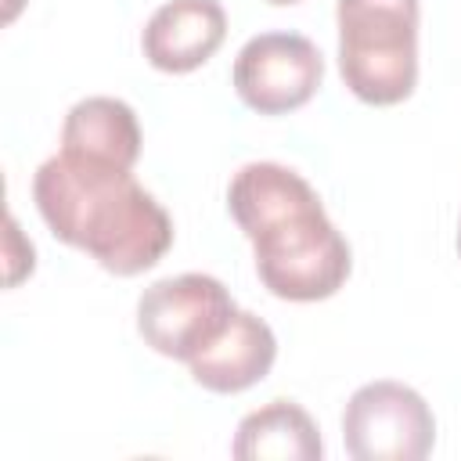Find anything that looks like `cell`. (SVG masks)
Instances as JSON below:
<instances>
[{"label": "cell", "instance_id": "6da1fadb", "mask_svg": "<svg viewBox=\"0 0 461 461\" xmlns=\"http://www.w3.org/2000/svg\"><path fill=\"white\" fill-rule=\"evenodd\" d=\"M32 202L58 241L119 277L151 270L173 245L169 212L119 162L58 151L36 169Z\"/></svg>", "mask_w": 461, "mask_h": 461}, {"label": "cell", "instance_id": "7a4b0ae2", "mask_svg": "<svg viewBox=\"0 0 461 461\" xmlns=\"http://www.w3.org/2000/svg\"><path fill=\"white\" fill-rule=\"evenodd\" d=\"M227 209L252 241L263 288L288 303L335 295L353 267L349 245L321 194L281 162H249L230 176Z\"/></svg>", "mask_w": 461, "mask_h": 461}, {"label": "cell", "instance_id": "3957f363", "mask_svg": "<svg viewBox=\"0 0 461 461\" xmlns=\"http://www.w3.org/2000/svg\"><path fill=\"white\" fill-rule=\"evenodd\" d=\"M339 72L364 104H400L418 83V0H339Z\"/></svg>", "mask_w": 461, "mask_h": 461}, {"label": "cell", "instance_id": "277c9868", "mask_svg": "<svg viewBox=\"0 0 461 461\" xmlns=\"http://www.w3.org/2000/svg\"><path fill=\"white\" fill-rule=\"evenodd\" d=\"M234 310L230 292L212 274H176L140 292L137 331L155 353L187 364L230 324Z\"/></svg>", "mask_w": 461, "mask_h": 461}, {"label": "cell", "instance_id": "5b68a950", "mask_svg": "<svg viewBox=\"0 0 461 461\" xmlns=\"http://www.w3.org/2000/svg\"><path fill=\"white\" fill-rule=\"evenodd\" d=\"M342 443L357 461H421L436 443V418L425 396L403 382L360 385L342 411Z\"/></svg>", "mask_w": 461, "mask_h": 461}, {"label": "cell", "instance_id": "8992f818", "mask_svg": "<svg viewBox=\"0 0 461 461\" xmlns=\"http://www.w3.org/2000/svg\"><path fill=\"white\" fill-rule=\"evenodd\" d=\"M324 79V58L313 40L299 32H259L238 58L230 83L238 97L259 115H285L303 108Z\"/></svg>", "mask_w": 461, "mask_h": 461}, {"label": "cell", "instance_id": "52a82bcc", "mask_svg": "<svg viewBox=\"0 0 461 461\" xmlns=\"http://www.w3.org/2000/svg\"><path fill=\"white\" fill-rule=\"evenodd\" d=\"M227 36V11L220 0H166L151 11L140 50L158 72H194Z\"/></svg>", "mask_w": 461, "mask_h": 461}, {"label": "cell", "instance_id": "ba28073f", "mask_svg": "<svg viewBox=\"0 0 461 461\" xmlns=\"http://www.w3.org/2000/svg\"><path fill=\"white\" fill-rule=\"evenodd\" d=\"M277 339L270 324L249 310H234L230 324L187 360L191 378L209 393H245L274 367Z\"/></svg>", "mask_w": 461, "mask_h": 461}, {"label": "cell", "instance_id": "9c48e42d", "mask_svg": "<svg viewBox=\"0 0 461 461\" xmlns=\"http://www.w3.org/2000/svg\"><path fill=\"white\" fill-rule=\"evenodd\" d=\"M230 454L238 461H317L324 454L317 421L292 400H270L238 421Z\"/></svg>", "mask_w": 461, "mask_h": 461}, {"label": "cell", "instance_id": "30bf717a", "mask_svg": "<svg viewBox=\"0 0 461 461\" xmlns=\"http://www.w3.org/2000/svg\"><path fill=\"white\" fill-rule=\"evenodd\" d=\"M61 151L137 166L140 158V122L137 112L119 97H83L68 108L61 122Z\"/></svg>", "mask_w": 461, "mask_h": 461}, {"label": "cell", "instance_id": "8fae6325", "mask_svg": "<svg viewBox=\"0 0 461 461\" xmlns=\"http://www.w3.org/2000/svg\"><path fill=\"white\" fill-rule=\"evenodd\" d=\"M267 4H277V7H285V4H299V0H267Z\"/></svg>", "mask_w": 461, "mask_h": 461}, {"label": "cell", "instance_id": "7c38bea8", "mask_svg": "<svg viewBox=\"0 0 461 461\" xmlns=\"http://www.w3.org/2000/svg\"><path fill=\"white\" fill-rule=\"evenodd\" d=\"M457 252H461V227H457Z\"/></svg>", "mask_w": 461, "mask_h": 461}]
</instances>
